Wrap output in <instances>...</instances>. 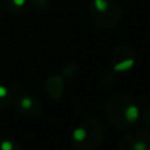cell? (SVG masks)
I'll return each instance as SVG.
<instances>
[{"mask_svg":"<svg viewBox=\"0 0 150 150\" xmlns=\"http://www.w3.org/2000/svg\"><path fill=\"white\" fill-rule=\"evenodd\" d=\"M105 115L109 122L117 129L132 128L141 117L137 104L124 94L111 95L105 103Z\"/></svg>","mask_w":150,"mask_h":150,"instance_id":"1","label":"cell"},{"mask_svg":"<svg viewBox=\"0 0 150 150\" xmlns=\"http://www.w3.org/2000/svg\"><path fill=\"white\" fill-rule=\"evenodd\" d=\"M104 128L102 124L90 118L82 122L71 131L70 139L77 150H96L104 139Z\"/></svg>","mask_w":150,"mask_h":150,"instance_id":"2","label":"cell"},{"mask_svg":"<svg viewBox=\"0 0 150 150\" xmlns=\"http://www.w3.org/2000/svg\"><path fill=\"white\" fill-rule=\"evenodd\" d=\"M89 13L91 20L102 28H112L121 19V11L111 0H91Z\"/></svg>","mask_w":150,"mask_h":150,"instance_id":"3","label":"cell"},{"mask_svg":"<svg viewBox=\"0 0 150 150\" xmlns=\"http://www.w3.org/2000/svg\"><path fill=\"white\" fill-rule=\"evenodd\" d=\"M109 62L115 73H127L134 68L136 63V54L129 46H118L110 54Z\"/></svg>","mask_w":150,"mask_h":150,"instance_id":"4","label":"cell"},{"mask_svg":"<svg viewBox=\"0 0 150 150\" xmlns=\"http://www.w3.org/2000/svg\"><path fill=\"white\" fill-rule=\"evenodd\" d=\"M120 150H150V129L127 134L120 142Z\"/></svg>","mask_w":150,"mask_h":150,"instance_id":"5","label":"cell"},{"mask_svg":"<svg viewBox=\"0 0 150 150\" xmlns=\"http://www.w3.org/2000/svg\"><path fill=\"white\" fill-rule=\"evenodd\" d=\"M15 110L23 117L27 118H34L41 115L42 112V104L41 102L28 94H22L20 95L14 103Z\"/></svg>","mask_w":150,"mask_h":150,"instance_id":"6","label":"cell"},{"mask_svg":"<svg viewBox=\"0 0 150 150\" xmlns=\"http://www.w3.org/2000/svg\"><path fill=\"white\" fill-rule=\"evenodd\" d=\"M46 93L52 100H59L64 91V77L59 74L50 75L46 81Z\"/></svg>","mask_w":150,"mask_h":150,"instance_id":"7","label":"cell"},{"mask_svg":"<svg viewBox=\"0 0 150 150\" xmlns=\"http://www.w3.org/2000/svg\"><path fill=\"white\" fill-rule=\"evenodd\" d=\"M27 2V0H4V6L9 13L18 14L25 8Z\"/></svg>","mask_w":150,"mask_h":150,"instance_id":"8","label":"cell"},{"mask_svg":"<svg viewBox=\"0 0 150 150\" xmlns=\"http://www.w3.org/2000/svg\"><path fill=\"white\" fill-rule=\"evenodd\" d=\"M12 91L4 84L0 83V110L9 107L12 102Z\"/></svg>","mask_w":150,"mask_h":150,"instance_id":"9","label":"cell"},{"mask_svg":"<svg viewBox=\"0 0 150 150\" xmlns=\"http://www.w3.org/2000/svg\"><path fill=\"white\" fill-rule=\"evenodd\" d=\"M0 150H21V146L15 139L4 138L0 141Z\"/></svg>","mask_w":150,"mask_h":150,"instance_id":"10","label":"cell"},{"mask_svg":"<svg viewBox=\"0 0 150 150\" xmlns=\"http://www.w3.org/2000/svg\"><path fill=\"white\" fill-rule=\"evenodd\" d=\"M27 1L30 4L32 8L36 9V11H43L48 7L50 0H27Z\"/></svg>","mask_w":150,"mask_h":150,"instance_id":"11","label":"cell"},{"mask_svg":"<svg viewBox=\"0 0 150 150\" xmlns=\"http://www.w3.org/2000/svg\"><path fill=\"white\" fill-rule=\"evenodd\" d=\"M76 73H77V67H76L74 63H71V64H68V66H66V67L63 68V70H62V76H63V77H73Z\"/></svg>","mask_w":150,"mask_h":150,"instance_id":"12","label":"cell"},{"mask_svg":"<svg viewBox=\"0 0 150 150\" xmlns=\"http://www.w3.org/2000/svg\"><path fill=\"white\" fill-rule=\"evenodd\" d=\"M142 120H143L144 124L150 129V108L145 109V110L142 112Z\"/></svg>","mask_w":150,"mask_h":150,"instance_id":"13","label":"cell"},{"mask_svg":"<svg viewBox=\"0 0 150 150\" xmlns=\"http://www.w3.org/2000/svg\"><path fill=\"white\" fill-rule=\"evenodd\" d=\"M74 150H77V149H74Z\"/></svg>","mask_w":150,"mask_h":150,"instance_id":"14","label":"cell"}]
</instances>
